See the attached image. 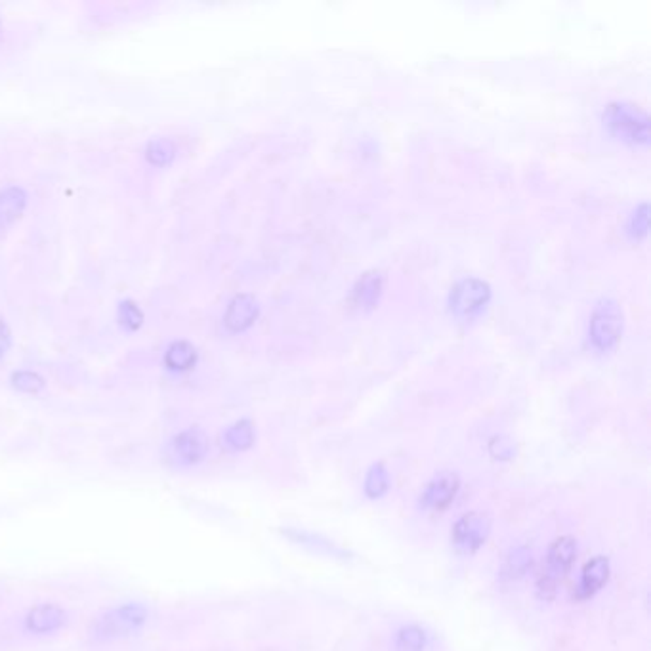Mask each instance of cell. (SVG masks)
I'll return each instance as SVG.
<instances>
[{"label": "cell", "mask_w": 651, "mask_h": 651, "mask_svg": "<svg viewBox=\"0 0 651 651\" xmlns=\"http://www.w3.org/2000/svg\"><path fill=\"white\" fill-rule=\"evenodd\" d=\"M12 382L15 388L22 390V392H29V394L39 392V390H42V386H44V381L39 377V374L31 372V371L14 372Z\"/></svg>", "instance_id": "cell-17"}, {"label": "cell", "mask_w": 651, "mask_h": 651, "mask_svg": "<svg viewBox=\"0 0 651 651\" xmlns=\"http://www.w3.org/2000/svg\"><path fill=\"white\" fill-rule=\"evenodd\" d=\"M165 363L170 371L176 372L189 371L195 363H197V350L186 340H176L165 353Z\"/></svg>", "instance_id": "cell-12"}, {"label": "cell", "mask_w": 651, "mask_h": 651, "mask_svg": "<svg viewBox=\"0 0 651 651\" xmlns=\"http://www.w3.org/2000/svg\"><path fill=\"white\" fill-rule=\"evenodd\" d=\"M575 558H577V543L575 539H572V536H560V539L552 543L539 577V592L545 598L555 596V592L567 577L569 569H572Z\"/></svg>", "instance_id": "cell-2"}, {"label": "cell", "mask_w": 651, "mask_h": 651, "mask_svg": "<svg viewBox=\"0 0 651 651\" xmlns=\"http://www.w3.org/2000/svg\"><path fill=\"white\" fill-rule=\"evenodd\" d=\"M224 439L230 449H235V451L249 449L254 442V428L249 420H241L225 432Z\"/></svg>", "instance_id": "cell-14"}, {"label": "cell", "mask_w": 651, "mask_h": 651, "mask_svg": "<svg viewBox=\"0 0 651 651\" xmlns=\"http://www.w3.org/2000/svg\"><path fill=\"white\" fill-rule=\"evenodd\" d=\"M10 346V331H8V325L0 319V357H3L6 353Z\"/></svg>", "instance_id": "cell-21"}, {"label": "cell", "mask_w": 651, "mask_h": 651, "mask_svg": "<svg viewBox=\"0 0 651 651\" xmlns=\"http://www.w3.org/2000/svg\"><path fill=\"white\" fill-rule=\"evenodd\" d=\"M174 143L167 138H157L151 140L148 145V159L153 165H167L174 157Z\"/></svg>", "instance_id": "cell-16"}, {"label": "cell", "mask_w": 651, "mask_h": 651, "mask_svg": "<svg viewBox=\"0 0 651 651\" xmlns=\"http://www.w3.org/2000/svg\"><path fill=\"white\" fill-rule=\"evenodd\" d=\"M604 123L610 133L623 142L646 145L649 142V121L642 111L625 104H611L606 109Z\"/></svg>", "instance_id": "cell-3"}, {"label": "cell", "mask_w": 651, "mask_h": 651, "mask_svg": "<svg viewBox=\"0 0 651 651\" xmlns=\"http://www.w3.org/2000/svg\"><path fill=\"white\" fill-rule=\"evenodd\" d=\"M490 297V285L480 280H464L451 292V310L459 317H470L481 310Z\"/></svg>", "instance_id": "cell-5"}, {"label": "cell", "mask_w": 651, "mask_h": 651, "mask_svg": "<svg viewBox=\"0 0 651 651\" xmlns=\"http://www.w3.org/2000/svg\"><path fill=\"white\" fill-rule=\"evenodd\" d=\"M608 577H610V562H608V558L596 556L582 569L581 582H579V594L582 598L596 594L608 582Z\"/></svg>", "instance_id": "cell-11"}, {"label": "cell", "mask_w": 651, "mask_h": 651, "mask_svg": "<svg viewBox=\"0 0 651 651\" xmlns=\"http://www.w3.org/2000/svg\"><path fill=\"white\" fill-rule=\"evenodd\" d=\"M490 518L481 512H472L463 516L457 524L453 527V543L459 550L464 552H474L478 550L483 541L490 535Z\"/></svg>", "instance_id": "cell-6"}, {"label": "cell", "mask_w": 651, "mask_h": 651, "mask_svg": "<svg viewBox=\"0 0 651 651\" xmlns=\"http://www.w3.org/2000/svg\"><path fill=\"white\" fill-rule=\"evenodd\" d=\"M172 449L176 457L180 459V463L197 464L205 459V454L208 451V439L205 432H201L199 428H189L174 437Z\"/></svg>", "instance_id": "cell-7"}, {"label": "cell", "mask_w": 651, "mask_h": 651, "mask_svg": "<svg viewBox=\"0 0 651 651\" xmlns=\"http://www.w3.org/2000/svg\"><path fill=\"white\" fill-rule=\"evenodd\" d=\"M399 646L401 649H413V651H418L422 647V634L415 628H407L401 632L399 637Z\"/></svg>", "instance_id": "cell-19"}, {"label": "cell", "mask_w": 651, "mask_h": 651, "mask_svg": "<svg viewBox=\"0 0 651 651\" xmlns=\"http://www.w3.org/2000/svg\"><path fill=\"white\" fill-rule=\"evenodd\" d=\"M623 335V316L613 300H601L591 319V336L601 352L611 350Z\"/></svg>", "instance_id": "cell-4"}, {"label": "cell", "mask_w": 651, "mask_h": 651, "mask_svg": "<svg viewBox=\"0 0 651 651\" xmlns=\"http://www.w3.org/2000/svg\"><path fill=\"white\" fill-rule=\"evenodd\" d=\"M148 619V610L136 601L123 604L119 608H113L104 615L97 617L92 625V638L107 642L128 637V634L136 632Z\"/></svg>", "instance_id": "cell-1"}, {"label": "cell", "mask_w": 651, "mask_h": 651, "mask_svg": "<svg viewBox=\"0 0 651 651\" xmlns=\"http://www.w3.org/2000/svg\"><path fill=\"white\" fill-rule=\"evenodd\" d=\"M258 314H260V310H258V302L254 300V297L237 295L230 302V307H227V312H225L227 329L234 333L245 331L256 321Z\"/></svg>", "instance_id": "cell-9"}, {"label": "cell", "mask_w": 651, "mask_h": 651, "mask_svg": "<svg viewBox=\"0 0 651 651\" xmlns=\"http://www.w3.org/2000/svg\"><path fill=\"white\" fill-rule=\"evenodd\" d=\"M637 216L632 218V225L630 230L637 232V235H646L647 232V205H642L638 213H634Z\"/></svg>", "instance_id": "cell-20"}, {"label": "cell", "mask_w": 651, "mask_h": 651, "mask_svg": "<svg viewBox=\"0 0 651 651\" xmlns=\"http://www.w3.org/2000/svg\"><path fill=\"white\" fill-rule=\"evenodd\" d=\"M25 206V195L18 188H10L0 193V224L14 222Z\"/></svg>", "instance_id": "cell-13"}, {"label": "cell", "mask_w": 651, "mask_h": 651, "mask_svg": "<svg viewBox=\"0 0 651 651\" xmlns=\"http://www.w3.org/2000/svg\"><path fill=\"white\" fill-rule=\"evenodd\" d=\"M355 292H357V298H360V304L372 306L379 300V295H381V275L367 273L365 278L360 281V285H357Z\"/></svg>", "instance_id": "cell-15"}, {"label": "cell", "mask_w": 651, "mask_h": 651, "mask_svg": "<svg viewBox=\"0 0 651 651\" xmlns=\"http://www.w3.org/2000/svg\"><path fill=\"white\" fill-rule=\"evenodd\" d=\"M65 623V611L56 604H39L27 613V630L35 634H50Z\"/></svg>", "instance_id": "cell-10"}, {"label": "cell", "mask_w": 651, "mask_h": 651, "mask_svg": "<svg viewBox=\"0 0 651 651\" xmlns=\"http://www.w3.org/2000/svg\"><path fill=\"white\" fill-rule=\"evenodd\" d=\"M119 314H121L123 325H126L128 329H138L142 325V321H143L140 307L134 302H123Z\"/></svg>", "instance_id": "cell-18"}, {"label": "cell", "mask_w": 651, "mask_h": 651, "mask_svg": "<svg viewBox=\"0 0 651 651\" xmlns=\"http://www.w3.org/2000/svg\"><path fill=\"white\" fill-rule=\"evenodd\" d=\"M457 491H459V478L454 476L453 472H444V474H439L430 481L425 495H422V500H425L428 509L439 512L449 507Z\"/></svg>", "instance_id": "cell-8"}]
</instances>
